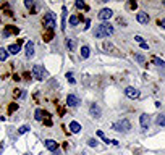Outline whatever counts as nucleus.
I'll return each instance as SVG.
<instances>
[{
    "label": "nucleus",
    "mask_w": 165,
    "mask_h": 155,
    "mask_svg": "<svg viewBox=\"0 0 165 155\" xmlns=\"http://www.w3.org/2000/svg\"><path fill=\"white\" fill-rule=\"evenodd\" d=\"M155 123H157V126H165V115H157V118H155Z\"/></svg>",
    "instance_id": "19"
},
{
    "label": "nucleus",
    "mask_w": 165,
    "mask_h": 155,
    "mask_svg": "<svg viewBox=\"0 0 165 155\" xmlns=\"http://www.w3.org/2000/svg\"><path fill=\"white\" fill-rule=\"evenodd\" d=\"M113 34V26L108 24V23H102V24H99L96 27L94 31V36L97 39H102V37H108V36Z\"/></svg>",
    "instance_id": "1"
},
{
    "label": "nucleus",
    "mask_w": 165,
    "mask_h": 155,
    "mask_svg": "<svg viewBox=\"0 0 165 155\" xmlns=\"http://www.w3.org/2000/svg\"><path fill=\"white\" fill-rule=\"evenodd\" d=\"M97 136H99L100 139H102V141L105 142V144H110V139H107V137H105V134H104L102 131H97Z\"/></svg>",
    "instance_id": "26"
},
{
    "label": "nucleus",
    "mask_w": 165,
    "mask_h": 155,
    "mask_svg": "<svg viewBox=\"0 0 165 155\" xmlns=\"http://www.w3.org/2000/svg\"><path fill=\"white\" fill-rule=\"evenodd\" d=\"M52 37H54V31H47V33L44 34V41H46V42L52 41Z\"/></svg>",
    "instance_id": "25"
},
{
    "label": "nucleus",
    "mask_w": 165,
    "mask_h": 155,
    "mask_svg": "<svg viewBox=\"0 0 165 155\" xmlns=\"http://www.w3.org/2000/svg\"><path fill=\"white\" fill-rule=\"evenodd\" d=\"M44 26H47V29L49 31H54L55 26H57V21H55V16L52 11H47L46 15H44Z\"/></svg>",
    "instance_id": "3"
},
{
    "label": "nucleus",
    "mask_w": 165,
    "mask_h": 155,
    "mask_svg": "<svg viewBox=\"0 0 165 155\" xmlns=\"http://www.w3.org/2000/svg\"><path fill=\"white\" fill-rule=\"evenodd\" d=\"M139 123H141V128L143 129H147L149 128V115L147 113H143L139 116Z\"/></svg>",
    "instance_id": "12"
},
{
    "label": "nucleus",
    "mask_w": 165,
    "mask_h": 155,
    "mask_svg": "<svg viewBox=\"0 0 165 155\" xmlns=\"http://www.w3.org/2000/svg\"><path fill=\"white\" fill-rule=\"evenodd\" d=\"M16 108H18V103H11V105L8 107V113H13Z\"/></svg>",
    "instance_id": "31"
},
{
    "label": "nucleus",
    "mask_w": 165,
    "mask_h": 155,
    "mask_svg": "<svg viewBox=\"0 0 165 155\" xmlns=\"http://www.w3.org/2000/svg\"><path fill=\"white\" fill-rule=\"evenodd\" d=\"M34 55V42L33 41H28L26 42V57L31 58Z\"/></svg>",
    "instance_id": "13"
},
{
    "label": "nucleus",
    "mask_w": 165,
    "mask_h": 155,
    "mask_svg": "<svg viewBox=\"0 0 165 155\" xmlns=\"http://www.w3.org/2000/svg\"><path fill=\"white\" fill-rule=\"evenodd\" d=\"M76 8H79V10H89V8H87V5L83 2V0H76Z\"/></svg>",
    "instance_id": "23"
},
{
    "label": "nucleus",
    "mask_w": 165,
    "mask_h": 155,
    "mask_svg": "<svg viewBox=\"0 0 165 155\" xmlns=\"http://www.w3.org/2000/svg\"><path fill=\"white\" fill-rule=\"evenodd\" d=\"M66 13H68V11H66V7H63V8H62V31H65V24H66Z\"/></svg>",
    "instance_id": "17"
},
{
    "label": "nucleus",
    "mask_w": 165,
    "mask_h": 155,
    "mask_svg": "<svg viewBox=\"0 0 165 155\" xmlns=\"http://www.w3.org/2000/svg\"><path fill=\"white\" fill-rule=\"evenodd\" d=\"M104 49H105V50H113V52H116V50L113 49V45H112V44H108V42L104 44Z\"/></svg>",
    "instance_id": "33"
},
{
    "label": "nucleus",
    "mask_w": 165,
    "mask_h": 155,
    "mask_svg": "<svg viewBox=\"0 0 165 155\" xmlns=\"http://www.w3.org/2000/svg\"><path fill=\"white\" fill-rule=\"evenodd\" d=\"M0 81H2V78H0Z\"/></svg>",
    "instance_id": "39"
},
{
    "label": "nucleus",
    "mask_w": 165,
    "mask_h": 155,
    "mask_svg": "<svg viewBox=\"0 0 165 155\" xmlns=\"http://www.w3.org/2000/svg\"><path fill=\"white\" fill-rule=\"evenodd\" d=\"M65 45H66V49L68 50H75V47H76V42H75V39H70V37H68L66 39V41H65Z\"/></svg>",
    "instance_id": "18"
},
{
    "label": "nucleus",
    "mask_w": 165,
    "mask_h": 155,
    "mask_svg": "<svg viewBox=\"0 0 165 155\" xmlns=\"http://www.w3.org/2000/svg\"><path fill=\"white\" fill-rule=\"evenodd\" d=\"M70 131H71L73 134H78L79 131H81V125H79L78 121H71V123H70Z\"/></svg>",
    "instance_id": "15"
},
{
    "label": "nucleus",
    "mask_w": 165,
    "mask_h": 155,
    "mask_svg": "<svg viewBox=\"0 0 165 155\" xmlns=\"http://www.w3.org/2000/svg\"><path fill=\"white\" fill-rule=\"evenodd\" d=\"M89 113H91L92 118H100V116H102V110H100V107L97 105V103H91Z\"/></svg>",
    "instance_id": "6"
},
{
    "label": "nucleus",
    "mask_w": 165,
    "mask_h": 155,
    "mask_svg": "<svg viewBox=\"0 0 165 155\" xmlns=\"http://www.w3.org/2000/svg\"><path fill=\"white\" fill-rule=\"evenodd\" d=\"M152 62H154L157 66H160V68H165V62H164V60H160V58L154 57V58H152Z\"/></svg>",
    "instance_id": "24"
},
{
    "label": "nucleus",
    "mask_w": 165,
    "mask_h": 155,
    "mask_svg": "<svg viewBox=\"0 0 165 155\" xmlns=\"http://www.w3.org/2000/svg\"><path fill=\"white\" fill-rule=\"evenodd\" d=\"M79 23V16L78 15H71L70 16V26H78Z\"/></svg>",
    "instance_id": "21"
},
{
    "label": "nucleus",
    "mask_w": 165,
    "mask_h": 155,
    "mask_svg": "<svg viewBox=\"0 0 165 155\" xmlns=\"http://www.w3.org/2000/svg\"><path fill=\"white\" fill-rule=\"evenodd\" d=\"M112 15H113V11L110 8H102L99 11V19H102V21H107V19L112 18Z\"/></svg>",
    "instance_id": "9"
},
{
    "label": "nucleus",
    "mask_w": 165,
    "mask_h": 155,
    "mask_svg": "<svg viewBox=\"0 0 165 155\" xmlns=\"http://www.w3.org/2000/svg\"><path fill=\"white\" fill-rule=\"evenodd\" d=\"M139 45H141V49H143V50H147V49H149L147 42H143V44H139Z\"/></svg>",
    "instance_id": "37"
},
{
    "label": "nucleus",
    "mask_w": 165,
    "mask_h": 155,
    "mask_svg": "<svg viewBox=\"0 0 165 155\" xmlns=\"http://www.w3.org/2000/svg\"><path fill=\"white\" fill-rule=\"evenodd\" d=\"M8 53H11V55H18V52L21 50V44H11V45H8Z\"/></svg>",
    "instance_id": "14"
},
{
    "label": "nucleus",
    "mask_w": 165,
    "mask_h": 155,
    "mask_svg": "<svg viewBox=\"0 0 165 155\" xmlns=\"http://www.w3.org/2000/svg\"><path fill=\"white\" fill-rule=\"evenodd\" d=\"M15 97H26V92H25V90H19V92H18V89H16V92H15Z\"/></svg>",
    "instance_id": "32"
},
{
    "label": "nucleus",
    "mask_w": 165,
    "mask_h": 155,
    "mask_svg": "<svg viewBox=\"0 0 165 155\" xmlns=\"http://www.w3.org/2000/svg\"><path fill=\"white\" fill-rule=\"evenodd\" d=\"M25 5L28 7V8H33V7H34V2H33V0H26V2H25Z\"/></svg>",
    "instance_id": "34"
},
{
    "label": "nucleus",
    "mask_w": 165,
    "mask_h": 155,
    "mask_svg": "<svg viewBox=\"0 0 165 155\" xmlns=\"http://www.w3.org/2000/svg\"><path fill=\"white\" fill-rule=\"evenodd\" d=\"M89 55H91V49L87 45H83L81 47V58H83V60H86Z\"/></svg>",
    "instance_id": "16"
},
{
    "label": "nucleus",
    "mask_w": 165,
    "mask_h": 155,
    "mask_svg": "<svg viewBox=\"0 0 165 155\" xmlns=\"http://www.w3.org/2000/svg\"><path fill=\"white\" fill-rule=\"evenodd\" d=\"M28 131H29V126H21V128L18 129V134H25V133H28Z\"/></svg>",
    "instance_id": "30"
},
{
    "label": "nucleus",
    "mask_w": 165,
    "mask_h": 155,
    "mask_svg": "<svg viewBox=\"0 0 165 155\" xmlns=\"http://www.w3.org/2000/svg\"><path fill=\"white\" fill-rule=\"evenodd\" d=\"M18 33H19V29L16 26H5V29H3V36L5 37H8L11 34H18Z\"/></svg>",
    "instance_id": "11"
},
{
    "label": "nucleus",
    "mask_w": 165,
    "mask_h": 155,
    "mask_svg": "<svg viewBox=\"0 0 165 155\" xmlns=\"http://www.w3.org/2000/svg\"><path fill=\"white\" fill-rule=\"evenodd\" d=\"M128 7H130V8H133V10H134L136 7H138V3H136V2H130V3H128Z\"/></svg>",
    "instance_id": "36"
},
{
    "label": "nucleus",
    "mask_w": 165,
    "mask_h": 155,
    "mask_svg": "<svg viewBox=\"0 0 165 155\" xmlns=\"http://www.w3.org/2000/svg\"><path fill=\"white\" fill-rule=\"evenodd\" d=\"M44 115H46V113H44L41 108H37V110H36V113H34V118H36V120H37V121H42Z\"/></svg>",
    "instance_id": "22"
},
{
    "label": "nucleus",
    "mask_w": 165,
    "mask_h": 155,
    "mask_svg": "<svg viewBox=\"0 0 165 155\" xmlns=\"http://www.w3.org/2000/svg\"><path fill=\"white\" fill-rule=\"evenodd\" d=\"M134 58L138 60L139 63H144L146 62V58H144V55H141V53H134Z\"/></svg>",
    "instance_id": "28"
},
{
    "label": "nucleus",
    "mask_w": 165,
    "mask_h": 155,
    "mask_svg": "<svg viewBox=\"0 0 165 155\" xmlns=\"http://www.w3.org/2000/svg\"><path fill=\"white\" fill-rule=\"evenodd\" d=\"M66 105L71 107V108H75V107L79 105V99L76 97L75 94H68V97H66Z\"/></svg>",
    "instance_id": "7"
},
{
    "label": "nucleus",
    "mask_w": 165,
    "mask_h": 155,
    "mask_svg": "<svg viewBox=\"0 0 165 155\" xmlns=\"http://www.w3.org/2000/svg\"><path fill=\"white\" fill-rule=\"evenodd\" d=\"M97 144H99V142L96 141V139H87V145H89V147H97Z\"/></svg>",
    "instance_id": "29"
},
{
    "label": "nucleus",
    "mask_w": 165,
    "mask_h": 155,
    "mask_svg": "<svg viewBox=\"0 0 165 155\" xmlns=\"http://www.w3.org/2000/svg\"><path fill=\"white\" fill-rule=\"evenodd\" d=\"M125 95H126L128 99H133V100H134V99L139 97V90L133 86H128L126 89H125Z\"/></svg>",
    "instance_id": "5"
},
{
    "label": "nucleus",
    "mask_w": 165,
    "mask_h": 155,
    "mask_svg": "<svg viewBox=\"0 0 165 155\" xmlns=\"http://www.w3.org/2000/svg\"><path fill=\"white\" fill-rule=\"evenodd\" d=\"M7 58H8V50L0 49V62H7Z\"/></svg>",
    "instance_id": "20"
},
{
    "label": "nucleus",
    "mask_w": 165,
    "mask_h": 155,
    "mask_svg": "<svg viewBox=\"0 0 165 155\" xmlns=\"http://www.w3.org/2000/svg\"><path fill=\"white\" fill-rule=\"evenodd\" d=\"M44 144H46L47 150H50V152H57V149H58V142L57 141H54V139H46Z\"/></svg>",
    "instance_id": "8"
},
{
    "label": "nucleus",
    "mask_w": 165,
    "mask_h": 155,
    "mask_svg": "<svg viewBox=\"0 0 165 155\" xmlns=\"http://www.w3.org/2000/svg\"><path fill=\"white\" fill-rule=\"evenodd\" d=\"M136 19H138L141 24H147L149 23V15L146 13V11H139V13L136 15Z\"/></svg>",
    "instance_id": "10"
},
{
    "label": "nucleus",
    "mask_w": 165,
    "mask_h": 155,
    "mask_svg": "<svg viewBox=\"0 0 165 155\" xmlns=\"http://www.w3.org/2000/svg\"><path fill=\"white\" fill-rule=\"evenodd\" d=\"M115 131H118V133H128V131L131 129V123L128 118H123V120H120V121H116L113 123V126H112Z\"/></svg>",
    "instance_id": "2"
},
{
    "label": "nucleus",
    "mask_w": 165,
    "mask_h": 155,
    "mask_svg": "<svg viewBox=\"0 0 165 155\" xmlns=\"http://www.w3.org/2000/svg\"><path fill=\"white\" fill-rule=\"evenodd\" d=\"M159 24H160V26H162L164 29H165V18H164V19H160V21H159Z\"/></svg>",
    "instance_id": "38"
},
{
    "label": "nucleus",
    "mask_w": 165,
    "mask_h": 155,
    "mask_svg": "<svg viewBox=\"0 0 165 155\" xmlns=\"http://www.w3.org/2000/svg\"><path fill=\"white\" fill-rule=\"evenodd\" d=\"M33 76H34L36 79H39V81H42V79L47 78V71L44 70L41 65H34V66H33Z\"/></svg>",
    "instance_id": "4"
},
{
    "label": "nucleus",
    "mask_w": 165,
    "mask_h": 155,
    "mask_svg": "<svg viewBox=\"0 0 165 155\" xmlns=\"http://www.w3.org/2000/svg\"><path fill=\"white\" fill-rule=\"evenodd\" d=\"M66 81L68 82H70V84H75V78H73V73H71V71H68V73H66Z\"/></svg>",
    "instance_id": "27"
},
{
    "label": "nucleus",
    "mask_w": 165,
    "mask_h": 155,
    "mask_svg": "<svg viewBox=\"0 0 165 155\" xmlns=\"http://www.w3.org/2000/svg\"><path fill=\"white\" fill-rule=\"evenodd\" d=\"M134 41L138 42V44H143V42H144V39L141 37V36H134Z\"/></svg>",
    "instance_id": "35"
}]
</instances>
